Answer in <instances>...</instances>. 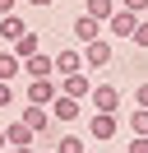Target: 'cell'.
Segmentation results:
<instances>
[{
    "label": "cell",
    "instance_id": "1",
    "mask_svg": "<svg viewBox=\"0 0 148 153\" xmlns=\"http://www.w3.org/2000/svg\"><path fill=\"white\" fill-rule=\"evenodd\" d=\"M107 65H111V37L102 33L83 47V70H107Z\"/></svg>",
    "mask_w": 148,
    "mask_h": 153
},
{
    "label": "cell",
    "instance_id": "2",
    "mask_svg": "<svg viewBox=\"0 0 148 153\" xmlns=\"http://www.w3.org/2000/svg\"><path fill=\"white\" fill-rule=\"evenodd\" d=\"M116 130H120V116H116V111H92L88 134H92L97 144H111V139H116Z\"/></svg>",
    "mask_w": 148,
    "mask_h": 153
},
{
    "label": "cell",
    "instance_id": "3",
    "mask_svg": "<svg viewBox=\"0 0 148 153\" xmlns=\"http://www.w3.org/2000/svg\"><path fill=\"white\" fill-rule=\"evenodd\" d=\"M102 33H107V23L92 19V14H79V19L70 23V37H74V42H83V47H88L92 37H102Z\"/></svg>",
    "mask_w": 148,
    "mask_h": 153
},
{
    "label": "cell",
    "instance_id": "4",
    "mask_svg": "<svg viewBox=\"0 0 148 153\" xmlns=\"http://www.w3.org/2000/svg\"><path fill=\"white\" fill-rule=\"evenodd\" d=\"M79 116H83V102H79V97H65V93L51 97V121H65V125H70V121H79Z\"/></svg>",
    "mask_w": 148,
    "mask_h": 153
},
{
    "label": "cell",
    "instance_id": "5",
    "mask_svg": "<svg viewBox=\"0 0 148 153\" xmlns=\"http://www.w3.org/2000/svg\"><path fill=\"white\" fill-rule=\"evenodd\" d=\"M88 102L97 107V111H116V107H120V88L116 84H92L88 88Z\"/></svg>",
    "mask_w": 148,
    "mask_h": 153
},
{
    "label": "cell",
    "instance_id": "6",
    "mask_svg": "<svg viewBox=\"0 0 148 153\" xmlns=\"http://www.w3.org/2000/svg\"><path fill=\"white\" fill-rule=\"evenodd\" d=\"M60 93V84H56V74L51 79H28V102H37V107H51V97Z\"/></svg>",
    "mask_w": 148,
    "mask_h": 153
},
{
    "label": "cell",
    "instance_id": "7",
    "mask_svg": "<svg viewBox=\"0 0 148 153\" xmlns=\"http://www.w3.org/2000/svg\"><path fill=\"white\" fill-rule=\"evenodd\" d=\"M88 88H92V79H88V70H74V74H60V93L65 97H88Z\"/></svg>",
    "mask_w": 148,
    "mask_h": 153
},
{
    "label": "cell",
    "instance_id": "8",
    "mask_svg": "<svg viewBox=\"0 0 148 153\" xmlns=\"http://www.w3.org/2000/svg\"><path fill=\"white\" fill-rule=\"evenodd\" d=\"M107 28H111V37H130V33L139 28V14H134V10H120V5H116V14L107 19Z\"/></svg>",
    "mask_w": 148,
    "mask_h": 153
},
{
    "label": "cell",
    "instance_id": "9",
    "mask_svg": "<svg viewBox=\"0 0 148 153\" xmlns=\"http://www.w3.org/2000/svg\"><path fill=\"white\" fill-rule=\"evenodd\" d=\"M18 121H23V125H28V130H33V134H42V130H51V111H46V107H37V102H28Z\"/></svg>",
    "mask_w": 148,
    "mask_h": 153
},
{
    "label": "cell",
    "instance_id": "10",
    "mask_svg": "<svg viewBox=\"0 0 148 153\" xmlns=\"http://www.w3.org/2000/svg\"><path fill=\"white\" fill-rule=\"evenodd\" d=\"M51 65H56V74H74V70H83V51L65 47V51H56V56H51Z\"/></svg>",
    "mask_w": 148,
    "mask_h": 153
},
{
    "label": "cell",
    "instance_id": "11",
    "mask_svg": "<svg viewBox=\"0 0 148 153\" xmlns=\"http://www.w3.org/2000/svg\"><path fill=\"white\" fill-rule=\"evenodd\" d=\"M23 74H28V79H51V74H56V65H51V56L33 51V56L23 60Z\"/></svg>",
    "mask_w": 148,
    "mask_h": 153
},
{
    "label": "cell",
    "instance_id": "12",
    "mask_svg": "<svg viewBox=\"0 0 148 153\" xmlns=\"http://www.w3.org/2000/svg\"><path fill=\"white\" fill-rule=\"evenodd\" d=\"M18 33H28V23L18 19V10H14V14H5V19H0V37H5V42H14Z\"/></svg>",
    "mask_w": 148,
    "mask_h": 153
},
{
    "label": "cell",
    "instance_id": "13",
    "mask_svg": "<svg viewBox=\"0 0 148 153\" xmlns=\"http://www.w3.org/2000/svg\"><path fill=\"white\" fill-rule=\"evenodd\" d=\"M18 70H23V60H18L14 51H0V79H5V84H9V79L18 74Z\"/></svg>",
    "mask_w": 148,
    "mask_h": 153
},
{
    "label": "cell",
    "instance_id": "14",
    "mask_svg": "<svg viewBox=\"0 0 148 153\" xmlns=\"http://www.w3.org/2000/svg\"><path fill=\"white\" fill-rule=\"evenodd\" d=\"M33 51H37V33H18V37H14V56H18V60H28Z\"/></svg>",
    "mask_w": 148,
    "mask_h": 153
},
{
    "label": "cell",
    "instance_id": "15",
    "mask_svg": "<svg viewBox=\"0 0 148 153\" xmlns=\"http://www.w3.org/2000/svg\"><path fill=\"white\" fill-rule=\"evenodd\" d=\"M83 14H92V19H102V23H107L111 14H116V0H88V10H83Z\"/></svg>",
    "mask_w": 148,
    "mask_h": 153
},
{
    "label": "cell",
    "instance_id": "16",
    "mask_svg": "<svg viewBox=\"0 0 148 153\" xmlns=\"http://www.w3.org/2000/svg\"><path fill=\"white\" fill-rule=\"evenodd\" d=\"M5 139L9 144H33V130H28L23 121H14V125H5Z\"/></svg>",
    "mask_w": 148,
    "mask_h": 153
},
{
    "label": "cell",
    "instance_id": "17",
    "mask_svg": "<svg viewBox=\"0 0 148 153\" xmlns=\"http://www.w3.org/2000/svg\"><path fill=\"white\" fill-rule=\"evenodd\" d=\"M130 130L148 139V107H134V111H130Z\"/></svg>",
    "mask_w": 148,
    "mask_h": 153
},
{
    "label": "cell",
    "instance_id": "18",
    "mask_svg": "<svg viewBox=\"0 0 148 153\" xmlns=\"http://www.w3.org/2000/svg\"><path fill=\"white\" fill-rule=\"evenodd\" d=\"M56 153H88V144H83L79 134H65V139L56 144Z\"/></svg>",
    "mask_w": 148,
    "mask_h": 153
},
{
    "label": "cell",
    "instance_id": "19",
    "mask_svg": "<svg viewBox=\"0 0 148 153\" xmlns=\"http://www.w3.org/2000/svg\"><path fill=\"white\" fill-rule=\"evenodd\" d=\"M130 42H134L139 51H148V19H139V28L130 33Z\"/></svg>",
    "mask_w": 148,
    "mask_h": 153
},
{
    "label": "cell",
    "instance_id": "20",
    "mask_svg": "<svg viewBox=\"0 0 148 153\" xmlns=\"http://www.w3.org/2000/svg\"><path fill=\"white\" fill-rule=\"evenodd\" d=\"M120 10H134V14H144V10H148V0H120Z\"/></svg>",
    "mask_w": 148,
    "mask_h": 153
},
{
    "label": "cell",
    "instance_id": "21",
    "mask_svg": "<svg viewBox=\"0 0 148 153\" xmlns=\"http://www.w3.org/2000/svg\"><path fill=\"white\" fill-rule=\"evenodd\" d=\"M9 102H14V88H9L5 79H0V107H9Z\"/></svg>",
    "mask_w": 148,
    "mask_h": 153
},
{
    "label": "cell",
    "instance_id": "22",
    "mask_svg": "<svg viewBox=\"0 0 148 153\" xmlns=\"http://www.w3.org/2000/svg\"><path fill=\"white\" fill-rule=\"evenodd\" d=\"M130 153H148V139H144V134H134V144H130Z\"/></svg>",
    "mask_w": 148,
    "mask_h": 153
},
{
    "label": "cell",
    "instance_id": "23",
    "mask_svg": "<svg viewBox=\"0 0 148 153\" xmlns=\"http://www.w3.org/2000/svg\"><path fill=\"white\" fill-rule=\"evenodd\" d=\"M18 10V0H0V19H5V14H14Z\"/></svg>",
    "mask_w": 148,
    "mask_h": 153
},
{
    "label": "cell",
    "instance_id": "24",
    "mask_svg": "<svg viewBox=\"0 0 148 153\" xmlns=\"http://www.w3.org/2000/svg\"><path fill=\"white\" fill-rule=\"evenodd\" d=\"M134 97H139V107H148V79L139 84V93H134Z\"/></svg>",
    "mask_w": 148,
    "mask_h": 153
},
{
    "label": "cell",
    "instance_id": "25",
    "mask_svg": "<svg viewBox=\"0 0 148 153\" xmlns=\"http://www.w3.org/2000/svg\"><path fill=\"white\" fill-rule=\"evenodd\" d=\"M9 153H37L33 144H9Z\"/></svg>",
    "mask_w": 148,
    "mask_h": 153
},
{
    "label": "cell",
    "instance_id": "26",
    "mask_svg": "<svg viewBox=\"0 0 148 153\" xmlns=\"http://www.w3.org/2000/svg\"><path fill=\"white\" fill-rule=\"evenodd\" d=\"M28 5H33V10H46V5H51V0H28Z\"/></svg>",
    "mask_w": 148,
    "mask_h": 153
},
{
    "label": "cell",
    "instance_id": "27",
    "mask_svg": "<svg viewBox=\"0 0 148 153\" xmlns=\"http://www.w3.org/2000/svg\"><path fill=\"white\" fill-rule=\"evenodd\" d=\"M0 149H9V139H5V125H0Z\"/></svg>",
    "mask_w": 148,
    "mask_h": 153
}]
</instances>
